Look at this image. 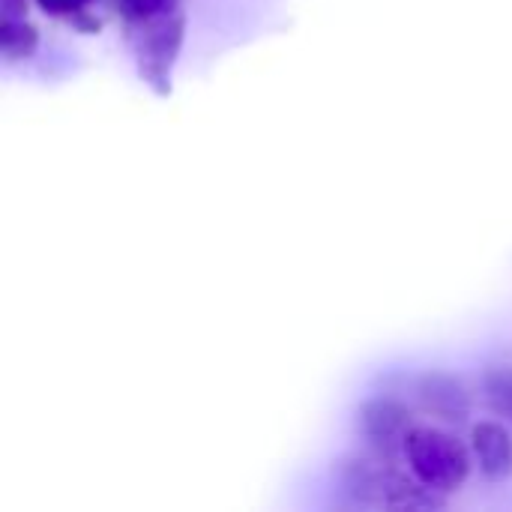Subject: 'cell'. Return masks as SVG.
Listing matches in <instances>:
<instances>
[{
  "label": "cell",
  "mask_w": 512,
  "mask_h": 512,
  "mask_svg": "<svg viewBox=\"0 0 512 512\" xmlns=\"http://www.w3.org/2000/svg\"><path fill=\"white\" fill-rule=\"evenodd\" d=\"M408 465L417 480L438 492H453L468 480L471 456L465 444L438 429H414L405 444Z\"/></svg>",
  "instance_id": "obj_1"
},
{
  "label": "cell",
  "mask_w": 512,
  "mask_h": 512,
  "mask_svg": "<svg viewBox=\"0 0 512 512\" xmlns=\"http://www.w3.org/2000/svg\"><path fill=\"white\" fill-rule=\"evenodd\" d=\"M183 33H186V18L180 9H171L147 24H141L138 36V72L141 78L159 93H171V69L180 57L183 48Z\"/></svg>",
  "instance_id": "obj_2"
},
{
  "label": "cell",
  "mask_w": 512,
  "mask_h": 512,
  "mask_svg": "<svg viewBox=\"0 0 512 512\" xmlns=\"http://www.w3.org/2000/svg\"><path fill=\"white\" fill-rule=\"evenodd\" d=\"M333 477L351 504L387 507V495H390L399 471L393 468V459L372 450V453H351V456L339 459L333 468Z\"/></svg>",
  "instance_id": "obj_3"
},
{
  "label": "cell",
  "mask_w": 512,
  "mask_h": 512,
  "mask_svg": "<svg viewBox=\"0 0 512 512\" xmlns=\"http://www.w3.org/2000/svg\"><path fill=\"white\" fill-rule=\"evenodd\" d=\"M357 423H360V432L369 441V447L387 459H393L399 450L405 453L408 435L414 432L411 411L393 396H375V399L363 402L357 411Z\"/></svg>",
  "instance_id": "obj_4"
},
{
  "label": "cell",
  "mask_w": 512,
  "mask_h": 512,
  "mask_svg": "<svg viewBox=\"0 0 512 512\" xmlns=\"http://www.w3.org/2000/svg\"><path fill=\"white\" fill-rule=\"evenodd\" d=\"M414 393L423 411L444 423H465L471 417V405H474L471 390L465 387L462 378L450 372H438V369L423 372L414 384Z\"/></svg>",
  "instance_id": "obj_5"
},
{
  "label": "cell",
  "mask_w": 512,
  "mask_h": 512,
  "mask_svg": "<svg viewBox=\"0 0 512 512\" xmlns=\"http://www.w3.org/2000/svg\"><path fill=\"white\" fill-rule=\"evenodd\" d=\"M471 450L480 471L489 480H507L512 474V435L504 423L486 420L471 432Z\"/></svg>",
  "instance_id": "obj_6"
},
{
  "label": "cell",
  "mask_w": 512,
  "mask_h": 512,
  "mask_svg": "<svg viewBox=\"0 0 512 512\" xmlns=\"http://www.w3.org/2000/svg\"><path fill=\"white\" fill-rule=\"evenodd\" d=\"M36 45H39V30L27 21V15H21V18L3 15V21H0V48H3V57L9 63L30 60L36 54Z\"/></svg>",
  "instance_id": "obj_7"
},
{
  "label": "cell",
  "mask_w": 512,
  "mask_h": 512,
  "mask_svg": "<svg viewBox=\"0 0 512 512\" xmlns=\"http://www.w3.org/2000/svg\"><path fill=\"white\" fill-rule=\"evenodd\" d=\"M483 390L492 411L512 420V366H489L483 378Z\"/></svg>",
  "instance_id": "obj_8"
},
{
  "label": "cell",
  "mask_w": 512,
  "mask_h": 512,
  "mask_svg": "<svg viewBox=\"0 0 512 512\" xmlns=\"http://www.w3.org/2000/svg\"><path fill=\"white\" fill-rule=\"evenodd\" d=\"M48 15H63V18H75L87 9L90 0H36Z\"/></svg>",
  "instance_id": "obj_9"
},
{
  "label": "cell",
  "mask_w": 512,
  "mask_h": 512,
  "mask_svg": "<svg viewBox=\"0 0 512 512\" xmlns=\"http://www.w3.org/2000/svg\"><path fill=\"white\" fill-rule=\"evenodd\" d=\"M0 6H3V15L9 18H21L27 12V0H0Z\"/></svg>",
  "instance_id": "obj_10"
}]
</instances>
